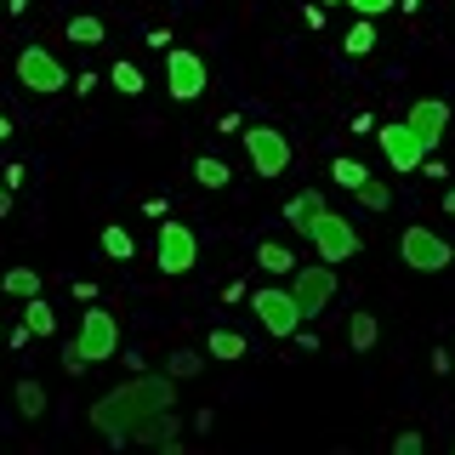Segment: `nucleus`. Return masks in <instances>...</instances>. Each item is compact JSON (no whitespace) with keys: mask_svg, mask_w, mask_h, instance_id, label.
Segmentation results:
<instances>
[{"mask_svg":"<svg viewBox=\"0 0 455 455\" xmlns=\"http://www.w3.org/2000/svg\"><path fill=\"white\" fill-rule=\"evenodd\" d=\"M160 410H177L171 376H132V381H120L114 393H103L92 404V427L108 438V444H132V433L148 416H160Z\"/></svg>","mask_w":455,"mask_h":455,"instance_id":"f257e3e1","label":"nucleus"},{"mask_svg":"<svg viewBox=\"0 0 455 455\" xmlns=\"http://www.w3.org/2000/svg\"><path fill=\"white\" fill-rule=\"evenodd\" d=\"M205 85H211V68H205V57H199V52H188V46H171L165 52V92L177 97V103H199Z\"/></svg>","mask_w":455,"mask_h":455,"instance_id":"39448f33","label":"nucleus"},{"mask_svg":"<svg viewBox=\"0 0 455 455\" xmlns=\"http://www.w3.org/2000/svg\"><path fill=\"white\" fill-rule=\"evenodd\" d=\"M251 313L262 319V331L267 336H279V341H291L296 331H302V307H296V296H291V284H262V291H251Z\"/></svg>","mask_w":455,"mask_h":455,"instance_id":"7ed1b4c3","label":"nucleus"},{"mask_svg":"<svg viewBox=\"0 0 455 455\" xmlns=\"http://www.w3.org/2000/svg\"><path fill=\"white\" fill-rule=\"evenodd\" d=\"M6 211H12V188H6V182H0V217H6Z\"/></svg>","mask_w":455,"mask_h":455,"instance_id":"7c9ffc66","label":"nucleus"},{"mask_svg":"<svg viewBox=\"0 0 455 455\" xmlns=\"http://www.w3.org/2000/svg\"><path fill=\"white\" fill-rule=\"evenodd\" d=\"M12 404H18L23 421H40V416H46V387H40L35 376H23L18 387H12Z\"/></svg>","mask_w":455,"mask_h":455,"instance_id":"ddd939ff","label":"nucleus"},{"mask_svg":"<svg viewBox=\"0 0 455 455\" xmlns=\"http://www.w3.org/2000/svg\"><path fill=\"white\" fill-rule=\"evenodd\" d=\"M421 444H427L421 433H398V438H393V455H421Z\"/></svg>","mask_w":455,"mask_h":455,"instance_id":"c85d7f7f","label":"nucleus"},{"mask_svg":"<svg viewBox=\"0 0 455 455\" xmlns=\"http://www.w3.org/2000/svg\"><path fill=\"white\" fill-rule=\"evenodd\" d=\"M376 46H381V40H376V18H359V23L347 28V40H341V52H347V57H370Z\"/></svg>","mask_w":455,"mask_h":455,"instance_id":"aec40b11","label":"nucleus"},{"mask_svg":"<svg viewBox=\"0 0 455 455\" xmlns=\"http://www.w3.org/2000/svg\"><path fill=\"white\" fill-rule=\"evenodd\" d=\"M103 18H68V40H75V46H103Z\"/></svg>","mask_w":455,"mask_h":455,"instance_id":"a878e982","label":"nucleus"},{"mask_svg":"<svg viewBox=\"0 0 455 455\" xmlns=\"http://www.w3.org/2000/svg\"><path fill=\"white\" fill-rule=\"evenodd\" d=\"M194 182H199V188H228L234 171H228V160H217V154H199V160H194Z\"/></svg>","mask_w":455,"mask_h":455,"instance_id":"a211bd4d","label":"nucleus"},{"mask_svg":"<svg viewBox=\"0 0 455 455\" xmlns=\"http://www.w3.org/2000/svg\"><path fill=\"white\" fill-rule=\"evenodd\" d=\"M331 182H341V188H347V194H359L364 182H370V165L347 160V154H336V160H331Z\"/></svg>","mask_w":455,"mask_h":455,"instance_id":"412c9836","label":"nucleus"},{"mask_svg":"<svg viewBox=\"0 0 455 455\" xmlns=\"http://www.w3.org/2000/svg\"><path fill=\"white\" fill-rule=\"evenodd\" d=\"M108 80H114V92H125V97H137L142 85H148V80H142V68L132 63V57H120V63L108 68Z\"/></svg>","mask_w":455,"mask_h":455,"instance_id":"b1692460","label":"nucleus"},{"mask_svg":"<svg viewBox=\"0 0 455 455\" xmlns=\"http://www.w3.org/2000/svg\"><path fill=\"white\" fill-rule=\"evenodd\" d=\"M319 205H324V194H319V188H302V194H291V199H284V222H291L296 234H302V228L313 222V211H319Z\"/></svg>","mask_w":455,"mask_h":455,"instance_id":"2eb2a0df","label":"nucleus"},{"mask_svg":"<svg viewBox=\"0 0 455 455\" xmlns=\"http://www.w3.org/2000/svg\"><path fill=\"white\" fill-rule=\"evenodd\" d=\"M154 262H160V274H194L199 262V234L188 222H160V239H154Z\"/></svg>","mask_w":455,"mask_h":455,"instance_id":"423d86ee","label":"nucleus"},{"mask_svg":"<svg viewBox=\"0 0 455 455\" xmlns=\"http://www.w3.org/2000/svg\"><path fill=\"white\" fill-rule=\"evenodd\" d=\"M331 6H353L359 18H381V12H393L398 0H331Z\"/></svg>","mask_w":455,"mask_h":455,"instance_id":"cd10ccee","label":"nucleus"},{"mask_svg":"<svg viewBox=\"0 0 455 455\" xmlns=\"http://www.w3.org/2000/svg\"><path fill=\"white\" fill-rule=\"evenodd\" d=\"M0 291H6V296H18V302H28V296H40V291H46V279H40L35 267H12V274H0Z\"/></svg>","mask_w":455,"mask_h":455,"instance_id":"dca6fc26","label":"nucleus"},{"mask_svg":"<svg viewBox=\"0 0 455 455\" xmlns=\"http://www.w3.org/2000/svg\"><path fill=\"white\" fill-rule=\"evenodd\" d=\"M205 353H211L217 364H234V359H245V336H239V331H228V324H222V331H211Z\"/></svg>","mask_w":455,"mask_h":455,"instance_id":"f3484780","label":"nucleus"},{"mask_svg":"<svg viewBox=\"0 0 455 455\" xmlns=\"http://www.w3.org/2000/svg\"><path fill=\"white\" fill-rule=\"evenodd\" d=\"M18 85L23 92H35V97H57V92H68V68L57 63V57L46 46H23L18 52Z\"/></svg>","mask_w":455,"mask_h":455,"instance_id":"20e7f679","label":"nucleus"},{"mask_svg":"<svg viewBox=\"0 0 455 455\" xmlns=\"http://www.w3.org/2000/svg\"><path fill=\"white\" fill-rule=\"evenodd\" d=\"M63 370H68V376H85V370H92V364L80 359V347H75V341H68V347H63Z\"/></svg>","mask_w":455,"mask_h":455,"instance_id":"c756f323","label":"nucleus"},{"mask_svg":"<svg viewBox=\"0 0 455 455\" xmlns=\"http://www.w3.org/2000/svg\"><path fill=\"white\" fill-rule=\"evenodd\" d=\"M404 125L421 137V148L433 154V148H438V137H444V125H450V108L438 103V97H421V103L410 108V120H404Z\"/></svg>","mask_w":455,"mask_h":455,"instance_id":"f8f14e48","label":"nucleus"},{"mask_svg":"<svg viewBox=\"0 0 455 455\" xmlns=\"http://www.w3.org/2000/svg\"><path fill=\"white\" fill-rule=\"evenodd\" d=\"M444 211H450V217H455V182H450V188H444Z\"/></svg>","mask_w":455,"mask_h":455,"instance_id":"2f4dec72","label":"nucleus"},{"mask_svg":"<svg viewBox=\"0 0 455 455\" xmlns=\"http://www.w3.org/2000/svg\"><path fill=\"white\" fill-rule=\"evenodd\" d=\"M103 256H114V262H132V256H137V239H132V228L108 222V228H103Z\"/></svg>","mask_w":455,"mask_h":455,"instance_id":"4be33fe9","label":"nucleus"},{"mask_svg":"<svg viewBox=\"0 0 455 455\" xmlns=\"http://www.w3.org/2000/svg\"><path fill=\"white\" fill-rule=\"evenodd\" d=\"M376 336H381V324H376V313H353V319H347V341H353V347H359V353H370V347H376Z\"/></svg>","mask_w":455,"mask_h":455,"instance_id":"5701e85b","label":"nucleus"},{"mask_svg":"<svg viewBox=\"0 0 455 455\" xmlns=\"http://www.w3.org/2000/svg\"><path fill=\"white\" fill-rule=\"evenodd\" d=\"M75 347H80V359L85 364H103L120 353V324H114V313L108 307H85V319H80V336H75Z\"/></svg>","mask_w":455,"mask_h":455,"instance_id":"0eeeda50","label":"nucleus"},{"mask_svg":"<svg viewBox=\"0 0 455 455\" xmlns=\"http://www.w3.org/2000/svg\"><path fill=\"white\" fill-rule=\"evenodd\" d=\"M359 205H364V211H387V205H393V188H387V182H376V177H370L364 188H359Z\"/></svg>","mask_w":455,"mask_h":455,"instance_id":"bb28decb","label":"nucleus"},{"mask_svg":"<svg viewBox=\"0 0 455 455\" xmlns=\"http://www.w3.org/2000/svg\"><path fill=\"white\" fill-rule=\"evenodd\" d=\"M302 239H313V245H319V262H331V267H341V262L359 256V228H353L347 217H336L331 205L313 211V222L302 228Z\"/></svg>","mask_w":455,"mask_h":455,"instance_id":"f03ea898","label":"nucleus"},{"mask_svg":"<svg viewBox=\"0 0 455 455\" xmlns=\"http://www.w3.org/2000/svg\"><path fill=\"white\" fill-rule=\"evenodd\" d=\"M245 148H251V171L262 182H274V177L291 171V137L274 132V125H251V132H245Z\"/></svg>","mask_w":455,"mask_h":455,"instance_id":"6e6552de","label":"nucleus"},{"mask_svg":"<svg viewBox=\"0 0 455 455\" xmlns=\"http://www.w3.org/2000/svg\"><path fill=\"white\" fill-rule=\"evenodd\" d=\"M398 256L410 262V274H444L455 262V251L433 234V228H404V234H398Z\"/></svg>","mask_w":455,"mask_h":455,"instance_id":"1a4fd4ad","label":"nucleus"},{"mask_svg":"<svg viewBox=\"0 0 455 455\" xmlns=\"http://www.w3.org/2000/svg\"><path fill=\"white\" fill-rule=\"evenodd\" d=\"M291 296H296V307H302V319H319V313L331 307V296H336V274H331V262H319V267H296V274H291Z\"/></svg>","mask_w":455,"mask_h":455,"instance_id":"9d476101","label":"nucleus"},{"mask_svg":"<svg viewBox=\"0 0 455 455\" xmlns=\"http://www.w3.org/2000/svg\"><path fill=\"white\" fill-rule=\"evenodd\" d=\"M199 370H205V359H199V353H188V347H177V353L165 359V376H171V381H194Z\"/></svg>","mask_w":455,"mask_h":455,"instance_id":"393cba45","label":"nucleus"},{"mask_svg":"<svg viewBox=\"0 0 455 455\" xmlns=\"http://www.w3.org/2000/svg\"><path fill=\"white\" fill-rule=\"evenodd\" d=\"M256 267H262V274H296V251L279 245V239H262V245H256Z\"/></svg>","mask_w":455,"mask_h":455,"instance_id":"4468645a","label":"nucleus"},{"mask_svg":"<svg viewBox=\"0 0 455 455\" xmlns=\"http://www.w3.org/2000/svg\"><path fill=\"white\" fill-rule=\"evenodd\" d=\"M376 142H381V154H387V165L398 171V177H410V171H421V165H427V148H421V137L410 132L404 120H393V125H376Z\"/></svg>","mask_w":455,"mask_h":455,"instance_id":"9b49d317","label":"nucleus"},{"mask_svg":"<svg viewBox=\"0 0 455 455\" xmlns=\"http://www.w3.org/2000/svg\"><path fill=\"white\" fill-rule=\"evenodd\" d=\"M23 324H28L35 336H52V331H57V313H52V302H46V291L23 302Z\"/></svg>","mask_w":455,"mask_h":455,"instance_id":"6ab92c4d","label":"nucleus"},{"mask_svg":"<svg viewBox=\"0 0 455 455\" xmlns=\"http://www.w3.org/2000/svg\"><path fill=\"white\" fill-rule=\"evenodd\" d=\"M12 137V120H6V114H0V142H6Z\"/></svg>","mask_w":455,"mask_h":455,"instance_id":"473e14b6","label":"nucleus"}]
</instances>
